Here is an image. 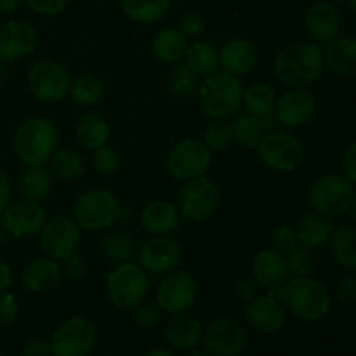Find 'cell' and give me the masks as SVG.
<instances>
[{
    "instance_id": "6da1fadb",
    "label": "cell",
    "mask_w": 356,
    "mask_h": 356,
    "mask_svg": "<svg viewBox=\"0 0 356 356\" xmlns=\"http://www.w3.org/2000/svg\"><path fill=\"white\" fill-rule=\"evenodd\" d=\"M275 79L287 87H308L325 72L323 49L315 42H294L275 54Z\"/></svg>"
},
{
    "instance_id": "7a4b0ae2",
    "label": "cell",
    "mask_w": 356,
    "mask_h": 356,
    "mask_svg": "<svg viewBox=\"0 0 356 356\" xmlns=\"http://www.w3.org/2000/svg\"><path fill=\"white\" fill-rule=\"evenodd\" d=\"M291 315L302 322H318L329 315L332 298L320 280L308 277H289L285 284L273 292Z\"/></svg>"
},
{
    "instance_id": "3957f363",
    "label": "cell",
    "mask_w": 356,
    "mask_h": 356,
    "mask_svg": "<svg viewBox=\"0 0 356 356\" xmlns=\"http://www.w3.org/2000/svg\"><path fill=\"white\" fill-rule=\"evenodd\" d=\"M59 134L52 120L45 117H28L16 127L13 149L24 167H40L49 162L58 148Z\"/></svg>"
},
{
    "instance_id": "277c9868",
    "label": "cell",
    "mask_w": 356,
    "mask_h": 356,
    "mask_svg": "<svg viewBox=\"0 0 356 356\" xmlns=\"http://www.w3.org/2000/svg\"><path fill=\"white\" fill-rule=\"evenodd\" d=\"M243 86L238 76L218 70L204 76L197 90L198 106L209 118L229 120L242 108Z\"/></svg>"
},
{
    "instance_id": "5b68a950",
    "label": "cell",
    "mask_w": 356,
    "mask_h": 356,
    "mask_svg": "<svg viewBox=\"0 0 356 356\" xmlns=\"http://www.w3.org/2000/svg\"><path fill=\"white\" fill-rule=\"evenodd\" d=\"M124 205L113 191L106 188H89L73 204L72 218L82 232H108L120 221Z\"/></svg>"
},
{
    "instance_id": "8992f818",
    "label": "cell",
    "mask_w": 356,
    "mask_h": 356,
    "mask_svg": "<svg viewBox=\"0 0 356 356\" xmlns=\"http://www.w3.org/2000/svg\"><path fill=\"white\" fill-rule=\"evenodd\" d=\"M106 298L115 308L132 312L146 301L149 292V275L134 261L115 264L104 282Z\"/></svg>"
},
{
    "instance_id": "52a82bcc",
    "label": "cell",
    "mask_w": 356,
    "mask_h": 356,
    "mask_svg": "<svg viewBox=\"0 0 356 356\" xmlns=\"http://www.w3.org/2000/svg\"><path fill=\"white\" fill-rule=\"evenodd\" d=\"M174 204L184 221L204 222L218 212L221 205V190L205 174V176L184 181L177 191Z\"/></svg>"
},
{
    "instance_id": "ba28073f",
    "label": "cell",
    "mask_w": 356,
    "mask_h": 356,
    "mask_svg": "<svg viewBox=\"0 0 356 356\" xmlns=\"http://www.w3.org/2000/svg\"><path fill=\"white\" fill-rule=\"evenodd\" d=\"M256 152L268 169L282 174L301 169L306 160L305 143L289 131L264 132Z\"/></svg>"
},
{
    "instance_id": "9c48e42d",
    "label": "cell",
    "mask_w": 356,
    "mask_h": 356,
    "mask_svg": "<svg viewBox=\"0 0 356 356\" xmlns=\"http://www.w3.org/2000/svg\"><path fill=\"white\" fill-rule=\"evenodd\" d=\"M72 73L56 59H40L26 73V86L31 96L40 103H61L70 94Z\"/></svg>"
},
{
    "instance_id": "30bf717a",
    "label": "cell",
    "mask_w": 356,
    "mask_h": 356,
    "mask_svg": "<svg viewBox=\"0 0 356 356\" xmlns=\"http://www.w3.org/2000/svg\"><path fill=\"white\" fill-rule=\"evenodd\" d=\"M355 195V184L346 177L341 174H323L313 181L308 198L313 211L337 218L350 212Z\"/></svg>"
},
{
    "instance_id": "8fae6325",
    "label": "cell",
    "mask_w": 356,
    "mask_h": 356,
    "mask_svg": "<svg viewBox=\"0 0 356 356\" xmlns=\"http://www.w3.org/2000/svg\"><path fill=\"white\" fill-rule=\"evenodd\" d=\"M212 156L214 153L204 145L202 139L186 138L176 143L167 153V172L179 183L205 176L212 165Z\"/></svg>"
},
{
    "instance_id": "7c38bea8",
    "label": "cell",
    "mask_w": 356,
    "mask_h": 356,
    "mask_svg": "<svg viewBox=\"0 0 356 356\" xmlns=\"http://www.w3.org/2000/svg\"><path fill=\"white\" fill-rule=\"evenodd\" d=\"M38 242L45 256L58 263H65L73 254L79 252L82 229L70 216H52V218H47L44 228L38 233Z\"/></svg>"
},
{
    "instance_id": "4fadbf2b",
    "label": "cell",
    "mask_w": 356,
    "mask_h": 356,
    "mask_svg": "<svg viewBox=\"0 0 356 356\" xmlns=\"http://www.w3.org/2000/svg\"><path fill=\"white\" fill-rule=\"evenodd\" d=\"M52 356H90L97 343L96 325L86 316H70L52 332Z\"/></svg>"
},
{
    "instance_id": "5bb4252c",
    "label": "cell",
    "mask_w": 356,
    "mask_h": 356,
    "mask_svg": "<svg viewBox=\"0 0 356 356\" xmlns=\"http://www.w3.org/2000/svg\"><path fill=\"white\" fill-rule=\"evenodd\" d=\"M198 298V284L193 275L186 270L170 271L163 275L162 282L156 287L155 301L165 315H181L188 313L195 306Z\"/></svg>"
},
{
    "instance_id": "9a60e30c",
    "label": "cell",
    "mask_w": 356,
    "mask_h": 356,
    "mask_svg": "<svg viewBox=\"0 0 356 356\" xmlns=\"http://www.w3.org/2000/svg\"><path fill=\"white\" fill-rule=\"evenodd\" d=\"M202 346L211 356H242L249 346V332L238 320L221 316L204 327Z\"/></svg>"
},
{
    "instance_id": "2e32d148",
    "label": "cell",
    "mask_w": 356,
    "mask_h": 356,
    "mask_svg": "<svg viewBox=\"0 0 356 356\" xmlns=\"http://www.w3.org/2000/svg\"><path fill=\"white\" fill-rule=\"evenodd\" d=\"M138 264L149 277H163L177 270L183 261L181 243L172 235L149 236L138 247Z\"/></svg>"
},
{
    "instance_id": "e0dca14e",
    "label": "cell",
    "mask_w": 356,
    "mask_h": 356,
    "mask_svg": "<svg viewBox=\"0 0 356 356\" xmlns=\"http://www.w3.org/2000/svg\"><path fill=\"white\" fill-rule=\"evenodd\" d=\"M3 229L14 238H30L40 233L47 221V212L40 202L21 200L10 202L0 214Z\"/></svg>"
},
{
    "instance_id": "ac0fdd59",
    "label": "cell",
    "mask_w": 356,
    "mask_h": 356,
    "mask_svg": "<svg viewBox=\"0 0 356 356\" xmlns=\"http://www.w3.org/2000/svg\"><path fill=\"white\" fill-rule=\"evenodd\" d=\"M316 113V97L306 87H291L277 97L273 117L284 129H299L309 124Z\"/></svg>"
},
{
    "instance_id": "d6986e66",
    "label": "cell",
    "mask_w": 356,
    "mask_h": 356,
    "mask_svg": "<svg viewBox=\"0 0 356 356\" xmlns=\"http://www.w3.org/2000/svg\"><path fill=\"white\" fill-rule=\"evenodd\" d=\"M38 31L30 21L7 19L0 23V61L16 63L37 51Z\"/></svg>"
},
{
    "instance_id": "ffe728a7",
    "label": "cell",
    "mask_w": 356,
    "mask_h": 356,
    "mask_svg": "<svg viewBox=\"0 0 356 356\" xmlns=\"http://www.w3.org/2000/svg\"><path fill=\"white\" fill-rule=\"evenodd\" d=\"M245 320L256 332L264 336H275L287 325L289 312L284 302L273 294H257L245 302Z\"/></svg>"
},
{
    "instance_id": "44dd1931",
    "label": "cell",
    "mask_w": 356,
    "mask_h": 356,
    "mask_svg": "<svg viewBox=\"0 0 356 356\" xmlns=\"http://www.w3.org/2000/svg\"><path fill=\"white\" fill-rule=\"evenodd\" d=\"M250 277L266 292H277L289 278L285 254L278 252L273 247H264L254 256Z\"/></svg>"
},
{
    "instance_id": "7402d4cb",
    "label": "cell",
    "mask_w": 356,
    "mask_h": 356,
    "mask_svg": "<svg viewBox=\"0 0 356 356\" xmlns=\"http://www.w3.org/2000/svg\"><path fill=\"white\" fill-rule=\"evenodd\" d=\"M183 218L176 204L163 198H155L143 205L139 212V225L149 236L172 235L179 229Z\"/></svg>"
},
{
    "instance_id": "603a6c76",
    "label": "cell",
    "mask_w": 356,
    "mask_h": 356,
    "mask_svg": "<svg viewBox=\"0 0 356 356\" xmlns=\"http://www.w3.org/2000/svg\"><path fill=\"white\" fill-rule=\"evenodd\" d=\"M341 14L336 6L330 2H320L309 6L305 14V28L315 44H329L334 38L339 37L341 31Z\"/></svg>"
},
{
    "instance_id": "cb8c5ba5",
    "label": "cell",
    "mask_w": 356,
    "mask_h": 356,
    "mask_svg": "<svg viewBox=\"0 0 356 356\" xmlns=\"http://www.w3.org/2000/svg\"><path fill=\"white\" fill-rule=\"evenodd\" d=\"M259 61L257 47L247 38H229L219 49V68L235 76H245Z\"/></svg>"
},
{
    "instance_id": "d4e9b609",
    "label": "cell",
    "mask_w": 356,
    "mask_h": 356,
    "mask_svg": "<svg viewBox=\"0 0 356 356\" xmlns=\"http://www.w3.org/2000/svg\"><path fill=\"white\" fill-rule=\"evenodd\" d=\"M61 278V263L47 256L31 259L21 273V282H23L24 289H28L33 294H45V292L54 291Z\"/></svg>"
},
{
    "instance_id": "484cf974",
    "label": "cell",
    "mask_w": 356,
    "mask_h": 356,
    "mask_svg": "<svg viewBox=\"0 0 356 356\" xmlns=\"http://www.w3.org/2000/svg\"><path fill=\"white\" fill-rule=\"evenodd\" d=\"M167 343L170 344L172 350L188 351L198 348L202 344V336H204V325L198 318L181 313V315H172L169 322L165 323Z\"/></svg>"
},
{
    "instance_id": "4316f807",
    "label": "cell",
    "mask_w": 356,
    "mask_h": 356,
    "mask_svg": "<svg viewBox=\"0 0 356 356\" xmlns=\"http://www.w3.org/2000/svg\"><path fill=\"white\" fill-rule=\"evenodd\" d=\"M325 68L343 79L356 76V37H337L323 51Z\"/></svg>"
},
{
    "instance_id": "83f0119b",
    "label": "cell",
    "mask_w": 356,
    "mask_h": 356,
    "mask_svg": "<svg viewBox=\"0 0 356 356\" xmlns=\"http://www.w3.org/2000/svg\"><path fill=\"white\" fill-rule=\"evenodd\" d=\"M332 232V219L316 211L306 214L296 226V235H298L299 245L312 250V252L322 249L325 243H329Z\"/></svg>"
},
{
    "instance_id": "f1b7e54d",
    "label": "cell",
    "mask_w": 356,
    "mask_h": 356,
    "mask_svg": "<svg viewBox=\"0 0 356 356\" xmlns=\"http://www.w3.org/2000/svg\"><path fill=\"white\" fill-rule=\"evenodd\" d=\"M76 141L86 149H97L101 146L110 145L111 125L104 115L89 111L76 120L75 125Z\"/></svg>"
},
{
    "instance_id": "f546056e",
    "label": "cell",
    "mask_w": 356,
    "mask_h": 356,
    "mask_svg": "<svg viewBox=\"0 0 356 356\" xmlns=\"http://www.w3.org/2000/svg\"><path fill=\"white\" fill-rule=\"evenodd\" d=\"M183 63L200 79L221 70L219 68V49L204 38H197L188 44Z\"/></svg>"
},
{
    "instance_id": "4dcf8cb0",
    "label": "cell",
    "mask_w": 356,
    "mask_h": 356,
    "mask_svg": "<svg viewBox=\"0 0 356 356\" xmlns=\"http://www.w3.org/2000/svg\"><path fill=\"white\" fill-rule=\"evenodd\" d=\"M188 38L177 28H162L152 38V52L163 65H177L183 61Z\"/></svg>"
},
{
    "instance_id": "1f68e13d",
    "label": "cell",
    "mask_w": 356,
    "mask_h": 356,
    "mask_svg": "<svg viewBox=\"0 0 356 356\" xmlns=\"http://www.w3.org/2000/svg\"><path fill=\"white\" fill-rule=\"evenodd\" d=\"M49 167L52 177L63 183H73L86 174V160L73 148H56L49 159Z\"/></svg>"
},
{
    "instance_id": "d6a6232c",
    "label": "cell",
    "mask_w": 356,
    "mask_h": 356,
    "mask_svg": "<svg viewBox=\"0 0 356 356\" xmlns=\"http://www.w3.org/2000/svg\"><path fill=\"white\" fill-rule=\"evenodd\" d=\"M122 10L138 24H153L162 21L170 10L172 0H120Z\"/></svg>"
},
{
    "instance_id": "836d02e7",
    "label": "cell",
    "mask_w": 356,
    "mask_h": 356,
    "mask_svg": "<svg viewBox=\"0 0 356 356\" xmlns=\"http://www.w3.org/2000/svg\"><path fill=\"white\" fill-rule=\"evenodd\" d=\"M101 252L115 264L129 263L138 254V243L127 232L108 229L101 236Z\"/></svg>"
},
{
    "instance_id": "e575fe53",
    "label": "cell",
    "mask_w": 356,
    "mask_h": 356,
    "mask_svg": "<svg viewBox=\"0 0 356 356\" xmlns=\"http://www.w3.org/2000/svg\"><path fill=\"white\" fill-rule=\"evenodd\" d=\"M229 120H232L229 124H232L233 143L245 149H256L259 146L264 136L263 118L243 111V113H236Z\"/></svg>"
},
{
    "instance_id": "d590c367",
    "label": "cell",
    "mask_w": 356,
    "mask_h": 356,
    "mask_svg": "<svg viewBox=\"0 0 356 356\" xmlns=\"http://www.w3.org/2000/svg\"><path fill=\"white\" fill-rule=\"evenodd\" d=\"M104 94H106V86L103 80L92 73H83L72 80L68 97L79 106L92 108L103 101Z\"/></svg>"
},
{
    "instance_id": "8d00e7d4",
    "label": "cell",
    "mask_w": 356,
    "mask_h": 356,
    "mask_svg": "<svg viewBox=\"0 0 356 356\" xmlns=\"http://www.w3.org/2000/svg\"><path fill=\"white\" fill-rule=\"evenodd\" d=\"M277 92L271 86L264 82L250 83L249 87H243L242 92V106L245 111L256 115L259 118H266L273 115L275 104H277Z\"/></svg>"
},
{
    "instance_id": "74e56055",
    "label": "cell",
    "mask_w": 356,
    "mask_h": 356,
    "mask_svg": "<svg viewBox=\"0 0 356 356\" xmlns=\"http://www.w3.org/2000/svg\"><path fill=\"white\" fill-rule=\"evenodd\" d=\"M19 191L23 198L42 202L52 191V174L45 165L24 167L19 176Z\"/></svg>"
},
{
    "instance_id": "f35d334b",
    "label": "cell",
    "mask_w": 356,
    "mask_h": 356,
    "mask_svg": "<svg viewBox=\"0 0 356 356\" xmlns=\"http://www.w3.org/2000/svg\"><path fill=\"white\" fill-rule=\"evenodd\" d=\"M330 250L339 266L348 271H356V228L344 225L334 228L330 235Z\"/></svg>"
},
{
    "instance_id": "ab89813d",
    "label": "cell",
    "mask_w": 356,
    "mask_h": 356,
    "mask_svg": "<svg viewBox=\"0 0 356 356\" xmlns=\"http://www.w3.org/2000/svg\"><path fill=\"white\" fill-rule=\"evenodd\" d=\"M202 141L211 149L212 153H225L233 145V132L229 120L221 118H209V124L205 125Z\"/></svg>"
},
{
    "instance_id": "60d3db41",
    "label": "cell",
    "mask_w": 356,
    "mask_h": 356,
    "mask_svg": "<svg viewBox=\"0 0 356 356\" xmlns=\"http://www.w3.org/2000/svg\"><path fill=\"white\" fill-rule=\"evenodd\" d=\"M200 76L195 75L183 61L177 63L169 75V89L179 99H188L195 96L200 86Z\"/></svg>"
},
{
    "instance_id": "b9f144b4",
    "label": "cell",
    "mask_w": 356,
    "mask_h": 356,
    "mask_svg": "<svg viewBox=\"0 0 356 356\" xmlns=\"http://www.w3.org/2000/svg\"><path fill=\"white\" fill-rule=\"evenodd\" d=\"M90 163H92V169L101 176H115L122 167L120 155L110 145L94 149Z\"/></svg>"
},
{
    "instance_id": "7bdbcfd3",
    "label": "cell",
    "mask_w": 356,
    "mask_h": 356,
    "mask_svg": "<svg viewBox=\"0 0 356 356\" xmlns=\"http://www.w3.org/2000/svg\"><path fill=\"white\" fill-rule=\"evenodd\" d=\"M285 261H287L289 277H308V275H312V250L298 245L291 252L285 254Z\"/></svg>"
},
{
    "instance_id": "ee69618b",
    "label": "cell",
    "mask_w": 356,
    "mask_h": 356,
    "mask_svg": "<svg viewBox=\"0 0 356 356\" xmlns=\"http://www.w3.org/2000/svg\"><path fill=\"white\" fill-rule=\"evenodd\" d=\"M132 312H134V322L141 329H155L162 323L163 315H165L162 308L156 305V301H143Z\"/></svg>"
},
{
    "instance_id": "f6af8a7d",
    "label": "cell",
    "mask_w": 356,
    "mask_h": 356,
    "mask_svg": "<svg viewBox=\"0 0 356 356\" xmlns=\"http://www.w3.org/2000/svg\"><path fill=\"white\" fill-rule=\"evenodd\" d=\"M23 3L38 16L54 17L65 13L70 0H23Z\"/></svg>"
},
{
    "instance_id": "bcb514c9",
    "label": "cell",
    "mask_w": 356,
    "mask_h": 356,
    "mask_svg": "<svg viewBox=\"0 0 356 356\" xmlns=\"http://www.w3.org/2000/svg\"><path fill=\"white\" fill-rule=\"evenodd\" d=\"M298 245V235H296V229L291 228V226H278V228H275L273 233H271V247L277 249L278 252L287 254Z\"/></svg>"
},
{
    "instance_id": "7dc6e473",
    "label": "cell",
    "mask_w": 356,
    "mask_h": 356,
    "mask_svg": "<svg viewBox=\"0 0 356 356\" xmlns=\"http://www.w3.org/2000/svg\"><path fill=\"white\" fill-rule=\"evenodd\" d=\"M205 28H207V23H205V19L200 14L188 13L181 17L177 30H179L188 40H197V38H200L202 35H204Z\"/></svg>"
},
{
    "instance_id": "c3c4849f",
    "label": "cell",
    "mask_w": 356,
    "mask_h": 356,
    "mask_svg": "<svg viewBox=\"0 0 356 356\" xmlns=\"http://www.w3.org/2000/svg\"><path fill=\"white\" fill-rule=\"evenodd\" d=\"M19 315V302L10 291L0 292V325H10Z\"/></svg>"
},
{
    "instance_id": "681fc988",
    "label": "cell",
    "mask_w": 356,
    "mask_h": 356,
    "mask_svg": "<svg viewBox=\"0 0 356 356\" xmlns=\"http://www.w3.org/2000/svg\"><path fill=\"white\" fill-rule=\"evenodd\" d=\"M336 294L344 305H356V275L353 271H348L336 282Z\"/></svg>"
},
{
    "instance_id": "f907efd6",
    "label": "cell",
    "mask_w": 356,
    "mask_h": 356,
    "mask_svg": "<svg viewBox=\"0 0 356 356\" xmlns=\"http://www.w3.org/2000/svg\"><path fill=\"white\" fill-rule=\"evenodd\" d=\"M63 273H66V277L72 278V280H83L89 273V263H87L86 257L76 252L65 261Z\"/></svg>"
},
{
    "instance_id": "816d5d0a",
    "label": "cell",
    "mask_w": 356,
    "mask_h": 356,
    "mask_svg": "<svg viewBox=\"0 0 356 356\" xmlns=\"http://www.w3.org/2000/svg\"><path fill=\"white\" fill-rule=\"evenodd\" d=\"M23 356H52L51 341L44 339V337H31L23 344L21 350Z\"/></svg>"
},
{
    "instance_id": "f5cc1de1",
    "label": "cell",
    "mask_w": 356,
    "mask_h": 356,
    "mask_svg": "<svg viewBox=\"0 0 356 356\" xmlns=\"http://www.w3.org/2000/svg\"><path fill=\"white\" fill-rule=\"evenodd\" d=\"M343 176L356 186V141L351 143L343 155Z\"/></svg>"
},
{
    "instance_id": "db71d44e",
    "label": "cell",
    "mask_w": 356,
    "mask_h": 356,
    "mask_svg": "<svg viewBox=\"0 0 356 356\" xmlns=\"http://www.w3.org/2000/svg\"><path fill=\"white\" fill-rule=\"evenodd\" d=\"M257 289H259V285H257L256 282H254V278L250 277V278H243V280H240L238 284H236L235 291H236V296L247 302L259 294V292H257Z\"/></svg>"
},
{
    "instance_id": "11a10c76",
    "label": "cell",
    "mask_w": 356,
    "mask_h": 356,
    "mask_svg": "<svg viewBox=\"0 0 356 356\" xmlns=\"http://www.w3.org/2000/svg\"><path fill=\"white\" fill-rule=\"evenodd\" d=\"M10 197H13V184L6 170L0 169V214L10 204Z\"/></svg>"
},
{
    "instance_id": "9f6ffc18",
    "label": "cell",
    "mask_w": 356,
    "mask_h": 356,
    "mask_svg": "<svg viewBox=\"0 0 356 356\" xmlns=\"http://www.w3.org/2000/svg\"><path fill=\"white\" fill-rule=\"evenodd\" d=\"M14 284V271L7 261L0 259V292L9 291Z\"/></svg>"
},
{
    "instance_id": "6f0895ef",
    "label": "cell",
    "mask_w": 356,
    "mask_h": 356,
    "mask_svg": "<svg viewBox=\"0 0 356 356\" xmlns=\"http://www.w3.org/2000/svg\"><path fill=\"white\" fill-rule=\"evenodd\" d=\"M23 0H0V14L2 16H10V14L17 13Z\"/></svg>"
},
{
    "instance_id": "680465c9",
    "label": "cell",
    "mask_w": 356,
    "mask_h": 356,
    "mask_svg": "<svg viewBox=\"0 0 356 356\" xmlns=\"http://www.w3.org/2000/svg\"><path fill=\"white\" fill-rule=\"evenodd\" d=\"M143 356H176L172 353V351L165 350V348H153V350L146 351Z\"/></svg>"
},
{
    "instance_id": "91938a15",
    "label": "cell",
    "mask_w": 356,
    "mask_h": 356,
    "mask_svg": "<svg viewBox=\"0 0 356 356\" xmlns=\"http://www.w3.org/2000/svg\"><path fill=\"white\" fill-rule=\"evenodd\" d=\"M7 76H9V72H7V63L0 61V89H2V87L6 86Z\"/></svg>"
},
{
    "instance_id": "94428289",
    "label": "cell",
    "mask_w": 356,
    "mask_h": 356,
    "mask_svg": "<svg viewBox=\"0 0 356 356\" xmlns=\"http://www.w3.org/2000/svg\"><path fill=\"white\" fill-rule=\"evenodd\" d=\"M183 356H211L205 350H200V348H193V350L183 351Z\"/></svg>"
},
{
    "instance_id": "6125c7cd",
    "label": "cell",
    "mask_w": 356,
    "mask_h": 356,
    "mask_svg": "<svg viewBox=\"0 0 356 356\" xmlns=\"http://www.w3.org/2000/svg\"><path fill=\"white\" fill-rule=\"evenodd\" d=\"M350 212H351V216H353V219L356 221V195L353 198V204H351V207H350Z\"/></svg>"
},
{
    "instance_id": "be15d7a7",
    "label": "cell",
    "mask_w": 356,
    "mask_h": 356,
    "mask_svg": "<svg viewBox=\"0 0 356 356\" xmlns=\"http://www.w3.org/2000/svg\"><path fill=\"white\" fill-rule=\"evenodd\" d=\"M350 7H351V10H355L356 13V0H350Z\"/></svg>"
},
{
    "instance_id": "e7e4bbea",
    "label": "cell",
    "mask_w": 356,
    "mask_h": 356,
    "mask_svg": "<svg viewBox=\"0 0 356 356\" xmlns=\"http://www.w3.org/2000/svg\"><path fill=\"white\" fill-rule=\"evenodd\" d=\"M323 2H330V3H337V2H344V0H323Z\"/></svg>"
},
{
    "instance_id": "03108f58",
    "label": "cell",
    "mask_w": 356,
    "mask_h": 356,
    "mask_svg": "<svg viewBox=\"0 0 356 356\" xmlns=\"http://www.w3.org/2000/svg\"><path fill=\"white\" fill-rule=\"evenodd\" d=\"M179 2H190V0H179Z\"/></svg>"
},
{
    "instance_id": "003e7915",
    "label": "cell",
    "mask_w": 356,
    "mask_h": 356,
    "mask_svg": "<svg viewBox=\"0 0 356 356\" xmlns=\"http://www.w3.org/2000/svg\"><path fill=\"white\" fill-rule=\"evenodd\" d=\"M106 356H115V355H106Z\"/></svg>"
}]
</instances>
